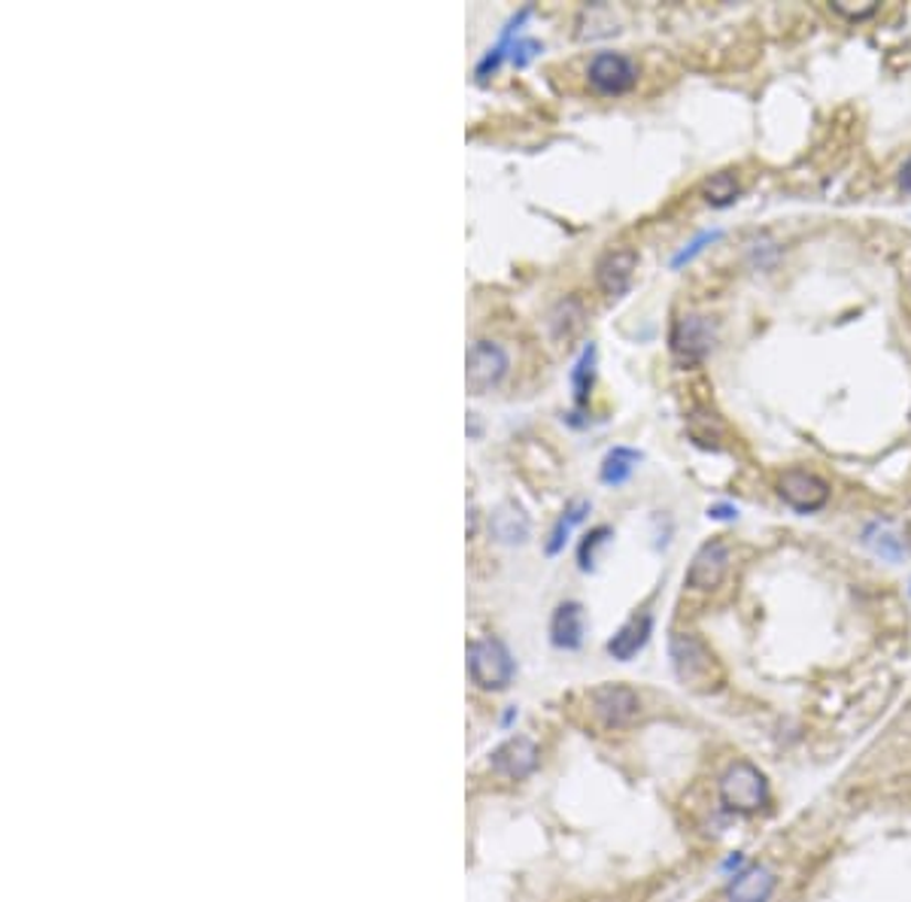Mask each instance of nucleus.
<instances>
[{
	"label": "nucleus",
	"instance_id": "1",
	"mask_svg": "<svg viewBox=\"0 0 911 902\" xmlns=\"http://www.w3.org/2000/svg\"><path fill=\"white\" fill-rule=\"evenodd\" d=\"M671 666L684 687H690L696 693H714L723 683V666L714 657V650L708 647L699 633H675L668 641Z\"/></svg>",
	"mask_w": 911,
	"mask_h": 902
},
{
	"label": "nucleus",
	"instance_id": "2",
	"mask_svg": "<svg viewBox=\"0 0 911 902\" xmlns=\"http://www.w3.org/2000/svg\"><path fill=\"white\" fill-rule=\"evenodd\" d=\"M717 793H720V805L732 811V815L751 817L760 815L772 793H769V781L760 772V766H753L751 760H739L720 775V784H717Z\"/></svg>",
	"mask_w": 911,
	"mask_h": 902
},
{
	"label": "nucleus",
	"instance_id": "3",
	"mask_svg": "<svg viewBox=\"0 0 911 902\" xmlns=\"http://www.w3.org/2000/svg\"><path fill=\"white\" fill-rule=\"evenodd\" d=\"M468 675L480 690H505L513 681V657L498 638H477L468 647Z\"/></svg>",
	"mask_w": 911,
	"mask_h": 902
},
{
	"label": "nucleus",
	"instance_id": "4",
	"mask_svg": "<svg viewBox=\"0 0 911 902\" xmlns=\"http://www.w3.org/2000/svg\"><path fill=\"white\" fill-rule=\"evenodd\" d=\"M590 708L605 730H626L642 718V699L626 683H602L590 693Z\"/></svg>",
	"mask_w": 911,
	"mask_h": 902
},
{
	"label": "nucleus",
	"instance_id": "5",
	"mask_svg": "<svg viewBox=\"0 0 911 902\" xmlns=\"http://www.w3.org/2000/svg\"><path fill=\"white\" fill-rule=\"evenodd\" d=\"M777 496L796 513H817L829 505L833 487L820 475H814V471L787 468L784 475L777 477Z\"/></svg>",
	"mask_w": 911,
	"mask_h": 902
},
{
	"label": "nucleus",
	"instance_id": "6",
	"mask_svg": "<svg viewBox=\"0 0 911 902\" xmlns=\"http://www.w3.org/2000/svg\"><path fill=\"white\" fill-rule=\"evenodd\" d=\"M671 356L680 368H696L702 365L711 347H714V326L699 314H687L671 326V338H668Z\"/></svg>",
	"mask_w": 911,
	"mask_h": 902
},
{
	"label": "nucleus",
	"instance_id": "7",
	"mask_svg": "<svg viewBox=\"0 0 911 902\" xmlns=\"http://www.w3.org/2000/svg\"><path fill=\"white\" fill-rule=\"evenodd\" d=\"M508 374V353L492 341H477L468 350L465 359V383L472 395H486L492 392Z\"/></svg>",
	"mask_w": 911,
	"mask_h": 902
},
{
	"label": "nucleus",
	"instance_id": "8",
	"mask_svg": "<svg viewBox=\"0 0 911 902\" xmlns=\"http://www.w3.org/2000/svg\"><path fill=\"white\" fill-rule=\"evenodd\" d=\"M586 79L598 95H626L638 83V64L623 52H595Z\"/></svg>",
	"mask_w": 911,
	"mask_h": 902
},
{
	"label": "nucleus",
	"instance_id": "9",
	"mask_svg": "<svg viewBox=\"0 0 911 902\" xmlns=\"http://www.w3.org/2000/svg\"><path fill=\"white\" fill-rule=\"evenodd\" d=\"M727 572H729V548L727 541H720V538H711V541H705L702 548L696 550V556H692L690 569H687V586L690 590H696V593H711V590H717V586L727 581Z\"/></svg>",
	"mask_w": 911,
	"mask_h": 902
},
{
	"label": "nucleus",
	"instance_id": "10",
	"mask_svg": "<svg viewBox=\"0 0 911 902\" xmlns=\"http://www.w3.org/2000/svg\"><path fill=\"white\" fill-rule=\"evenodd\" d=\"M638 270V253L632 246H614L595 265V283L607 298H623L629 293L632 280Z\"/></svg>",
	"mask_w": 911,
	"mask_h": 902
},
{
	"label": "nucleus",
	"instance_id": "11",
	"mask_svg": "<svg viewBox=\"0 0 911 902\" xmlns=\"http://www.w3.org/2000/svg\"><path fill=\"white\" fill-rule=\"evenodd\" d=\"M862 544L872 550L875 556L893 562V565L911 553L905 526L897 523V520H887V517H878V520H872V523L862 529Z\"/></svg>",
	"mask_w": 911,
	"mask_h": 902
},
{
	"label": "nucleus",
	"instance_id": "12",
	"mask_svg": "<svg viewBox=\"0 0 911 902\" xmlns=\"http://www.w3.org/2000/svg\"><path fill=\"white\" fill-rule=\"evenodd\" d=\"M489 766H492V772H498L501 778L522 781L526 775H532L534 768H538V747H534L532 739H522V735L508 739L501 747L492 751Z\"/></svg>",
	"mask_w": 911,
	"mask_h": 902
},
{
	"label": "nucleus",
	"instance_id": "13",
	"mask_svg": "<svg viewBox=\"0 0 911 902\" xmlns=\"http://www.w3.org/2000/svg\"><path fill=\"white\" fill-rule=\"evenodd\" d=\"M777 888L775 872L765 863L744 866L735 878L729 881L727 900L729 902H769Z\"/></svg>",
	"mask_w": 911,
	"mask_h": 902
},
{
	"label": "nucleus",
	"instance_id": "14",
	"mask_svg": "<svg viewBox=\"0 0 911 902\" xmlns=\"http://www.w3.org/2000/svg\"><path fill=\"white\" fill-rule=\"evenodd\" d=\"M654 635V617L642 611V614H632L629 620L619 626L617 633L611 635V641L605 645L607 657L619 659V662H629L632 657H638L647 641Z\"/></svg>",
	"mask_w": 911,
	"mask_h": 902
},
{
	"label": "nucleus",
	"instance_id": "15",
	"mask_svg": "<svg viewBox=\"0 0 911 902\" xmlns=\"http://www.w3.org/2000/svg\"><path fill=\"white\" fill-rule=\"evenodd\" d=\"M550 641L559 650H578L583 645V608L578 602H562L550 620Z\"/></svg>",
	"mask_w": 911,
	"mask_h": 902
},
{
	"label": "nucleus",
	"instance_id": "16",
	"mask_svg": "<svg viewBox=\"0 0 911 902\" xmlns=\"http://www.w3.org/2000/svg\"><path fill=\"white\" fill-rule=\"evenodd\" d=\"M529 13H532V7H522L520 13L510 15V22L505 25V31H501V38H498V43L492 46V50L486 52L484 62L477 64V79H486V76L492 74V71H498V64H501V59L508 55L510 50H513V43L520 40V28L522 22L529 19Z\"/></svg>",
	"mask_w": 911,
	"mask_h": 902
},
{
	"label": "nucleus",
	"instance_id": "17",
	"mask_svg": "<svg viewBox=\"0 0 911 902\" xmlns=\"http://www.w3.org/2000/svg\"><path fill=\"white\" fill-rule=\"evenodd\" d=\"M642 459V453L632 450V447H614V450L602 459V471H598L602 484H605V487H623V484L635 475V468H638Z\"/></svg>",
	"mask_w": 911,
	"mask_h": 902
},
{
	"label": "nucleus",
	"instance_id": "18",
	"mask_svg": "<svg viewBox=\"0 0 911 902\" xmlns=\"http://www.w3.org/2000/svg\"><path fill=\"white\" fill-rule=\"evenodd\" d=\"M586 513H590V501L583 499L571 501L569 508L559 513V520L553 523V529H550V538H547V553H550V556H557V553L565 550L571 532H574V526H581Z\"/></svg>",
	"mask_w": 911,
	"mask_h": 902
},
{
	"label": "nucleus",
	"instance_id": "19",
	"mask_svg": "<svg viewBox=\"0 0 911 902\" xmlns=\"http://www.w3.org/2000/svg\"><path fill=\"white\" fill-rule=\"evenodd\" d=\"M489 529H492V535H496L501 544H520V541H526V535H529V520L522 517L520 508L505 505V508H498V511L492 513Z\"/></svg>",
	"mask_w": 911,
	"mask_h": 902
},
{
	"label": "nucleus",
	"instance_id": "20",
	"mask_svg": "<svg viewBox=\"0 0 911 902\" xmlns=\"http://www.w3.org/2000/svg\"><path fill=\"white\" fill-rule=\"evenodd\" d=\"M741 195V185H739V177L732 171H720L714 173V177H708L702 185V198L705 204H711V208H732L735 201H739Z\"/></svg>",
	"mask_w": 911,
	"mask_h": 902
},
{
	"label": "nucleus",
	"instance_id": "21",
	"mask_svg": "<svg viewBox=\"0 0 911 902\" xmlns=\"http://www.w3.org/2000/svg\"><path fill=\"white\" fill-rule=\"evenodd\" d=\"M583 319H586L583 317V307L574 298H569V301H559L557 305L553 317H550V329H553L559 341L569 343L583 331Z\"/></svg>",
	"mask_w": 911,
	"mask_h": 902
},
{
	"label": "nucleus",
	"instance_id": "22",
	"mask_svg": "<svg viewBox=\"0 0 911 902\" xmlns=\"http://www.w3.org/2000/svg\"><path fill=\"white\" fill-rule=\"evenodd\" d=\"M593 383H595V347L590 343V347H586V350L581 353V359H578L574 371H571V390H574V402L586 404V399H590V390H593Z\"/></svg>",
	"mask_w": 911,
	"mask_h": 902
},
{
	"label": "nucleus",
	"instance_id": "23",
	"mask_svg": "<svg viewBox=\"0 0 911 902\" xmlns=\"http://www.w3.org/2000/svg\"><path fill=\"white\" fill-rule=\"evenodd\" d=\"M607 538H611V529H607V526H595V529H590V532L583 535L581 548H578V565H581V572H593L595 553H598L602 544H607Z\"/></svg>",
	"mask_w": 911,
	"mask_h": 902
},
{
	"label": "nucleus",
	"instance_id": "24",
	"mask_svg": "<svg viewBox=\"0 0 911 902\" xmlns=\"http://www.w3.org/2000/svg\"><path fill=\"white\" fill-rule=\"evenodd\" d=\"M720 237H723V232H720V229H714V232L696 234V237H692L690 244L684 246V250H680L678 256L671 258V268L678 270V268H684V265H690L692 258L699 256V253H705V250H708V246L714 244V241H720Z\"/></svg>",
	"mask_w": 911,
	"mask_h": 902
},
{
	"label": "nucleus",
	"instance_id": "25",
	"mask_svg": "<svg viewBox=\"0 0 911 902\" xmlns=\"http://www.w3.org/2000/svg\"><path fill=\"white\" fill-rule=\"evenodd\" d=\"M538 52H541V43L520 38L517 43H513V50H510V62L517 64V67H526V64L532 62Z\"/></svg>",
	"mask_w": 911,
	"mask_h": 902
},
{
	"label": "nucleus",
	"instance_id": "26",
	"mask_svg": "<svg viewBox=\"0 0 911 902\" xmlns=\"http://www.w3.org/2000/svg\"><path fill=\"white\" fill-rule=\"evenodd\" d=\"M833 10L841 13L850 22H860V19H869V15L878 13V3H866V7H845V3H833Z\"/></svg>",
	"mask_w": 911,
	"mask_h": 902
},
{
	"label": "nucleus",
	"instance_id": "27",
	"mask_svg": "<svg viewBox=\"0 0 911 902\" xmlns=\"http://www.w3.org/2000/svg\"><path fill=\"white\" fill-rule=\"evenodd\" d=\"M708 517H711V520H735V517H739V508H732V505H711V508H708Z\"/></svg>",
	"mask_w": 911,
	"mask_h": 902
},
{
	"label": "nucleus",
	"instance_id": "28",
	"mask_svg": "<svg viewBox=\"0 0 911 902\" xmlns=\"http://www.w3.org/2000/svg\"><path fill=\"white\" fill-rule=\"evenodd\" d=\"M899 189L911 195V156L905 159V165H902V171H899Z\"/></svg>",
	"mask_w": 911,
	"mask_h": 902
},
{
	"label": "nucleus",
	"instance_id": "29",
	"mask_svg": "<svg viewBox=\"0 0 911 902\" xmlns=\"http://www.w3.org/2000/svg\"><path fill=\"white\" fill-rule=\"evenodd\" d=\"M909 295H911V274H909Z\"/></svg>",
	"mask_w": 911,
	"mask_h": 902
}]
</instances>
